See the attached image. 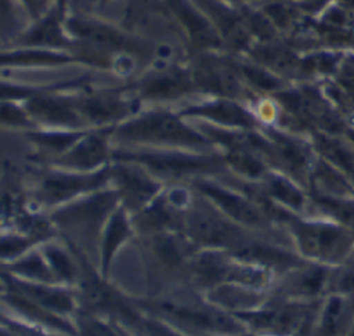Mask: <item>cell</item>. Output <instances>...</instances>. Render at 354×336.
I'll return each mask as SVG.
<instances>
[{
  "label": "cell",
  "instance_id": "484cf974",
  "mask_svg": "<svg viewBox=\"0 0 354 336\" xmlns=\"http://www.w3.org/2000/svg\"><path fill=\"white\" fill-rule=\"evenodd\" d=\"M234 55V54H232ZM235 66L245 82V84L252 90L254 94L260 95V93H272L282 90L283 83L282 79L271 72L270 69L264 68L263 65L249 59L245 55H234Z\"/></svg>",
  "mask_w": 354,
  "mask_h": 336
},
{
  "label": "cell",
  "instance_id": "60d3db41",
  "mask_svg": "<svg viewBox=\"0 0 354 336\" xmlns=\"http://www.w3.org/2000/svg\"><path fill=\"white\" fill-rule=\"evenodd\" d=\"M131 324L134 326H138V329L141 330V335L144 336H180L159 322L142 319L140 317H137Z\"/></svg>",
  "mask_w": 354,
  "mask_h": 336
},
{
  "label": "cell",
  "instance_id": "9a60e30c",
  "mask_svg": "<svg viewBox=\"0 0 354 336\" xmlns=\"http://www.w3.org/2000/svg\"><path fill=\"white\" fill-rule=\"evenodd\" d=\"M115 126L88 129L68 151L51 163L72 171H95L112 162V133Z\"/></svg>",
  "mask_w": 354,
  "mask_h": 336
},
{
  "label": "cell",
  "instance_id": "4316f807",
  "mask_svg": "<svg viewBox=\"0 0 354 336\" xmlns=\"http://www.w3.org/2000/svg\"><path fill=\"white\" fill-rule=\"evenodd\" d=\"M231 254L239 260L261 265L264 268L270 267H286L296 264V259L278 248L259 243V242H243L238 248L231 250Z\"/></svg>",
  "mask_w": 354,
  "mask_h": 336
},
{
  "label": "cell",
  "instance_id": "3957f363",
  "mask_svg": "<svg viewBox=\"0 0 354 336\" xmlns=\"http://www.w3.org/2000/svg\"><path fill=\"white\" fill-rule=\"evenodd\" d=\"M64 24L73 41L109 57L115 58L120 54H131L134 57L153 54L151 44L144 39L94 15L68 12Z\"/></svg>",
  "mask_w": 354,
  "mask_h": 336
},
{
  "label": "cell",
  "instance_id": "5bb4252c",
  "mask_svg": "<svg viewBox=\"0 0 354 336\" xmlns=\"http://www.w3.org/2000/svg\"><path fill=\"white\" fill-rule=\"evenodd\" d=\"M195 53H228L220 33L192 0H162Z\"/></svg>",
  "mask_w": 354,
  "mask_h": 336
},
{
  "label": "cell",
  "instance_id": "7bdbcfd3",
  "mask_svg": "<svg viewBox=\"0 0 354 336\" xmlns=\"http://www.w3.org/2000/svg\"><path fill=\"white\" fill-rule=\"evenodd\" d=\"M28 11L32 21H36L46 15L54 6L53 0H18Z\"/></svg>",
  "mask_w": 354,
  "mask_h": 336
},
{
  "label": "cell",
  "instance_id": "f6af8a7d",
  "mask_svg": "<svg viewBox=\"0 0 354 336\" xmlns=\"http://www.w3.org/2000/svg\"><path fill=\"white\" fill-rule=\"evenodd\" d=\"M11 328L22 336H47L43 332H39V330H35V329H30V328H25L22 325H17V324H12Z\"/></svg>",
  "mask_w": 354,
  "mask_h": 336
},
{
  "label": "cell",
  "instance_id": "681fc988",
  "mask_svg": "<svg viewBox=\"0 0 354 336\" xmlns=\"http://www.w3.org/2000/svg\"><path fill=\"white\" fill-rule=\"evenodd\" d=\"M350 137H351L353 141H354V131H350Z\"/></svg>",
  "mask_w": 354,
  "mask_h": 336
},
{
  "label": "cell",
  "instance_id": "30bf717a",
  "mask_svg": "<svg viewBox=\"0 0 354 336\" xmlns=\"http://www.w3.org/2000/svg\"><path fill=\"white\" fill-rule=\"evenodd\" d=\"M73 91L75 90L40 91L21 102H24L39 129H90L76 108Z\"/></svg>",
  "mask_w": 354,
  "mask_h": 336
},
{
  "label": "cell",
  "instance_id": "4dcf8cb0",
  "mask_svg": "<svg viewBox=\"0 0 354 336\" xmlns=\"http://www.w3.org/2000/svg\"><path fill=\"white\" fill-rule=\"evenodd\" d=\"M32 22L28 11L18 0H1V39L3 47L14 41Z\"/></svg>",
  "mask_w": 354,
  "mask_h": 336
},
{
  "label": "cell",
  "instance_id": "d6a6232c",
  "mask_svg": "<svg viewBox=\"0 0 354 336\" xmlns=\"http://www.w3.org/2000/svg\"><path fill=\"white\" fill-rule=\"evenodd\" d=\"M1 124L3 127L22 133L39 129L24 102L11 100H1Z\"/></svg>",
  "mask_w": 354,
  "mask_h": 336
},
{
  "label": "cell",
  "instance_id": "8fae6325",
  "mask_svg": "<svg viewBox=\"0 0 354 336\" xmlns=\"http://www.w3.org/2000/svg\"><path fill=\"white\" fill-rule=\"evenodd\" d=\"M188 120H202L225 129H260L261 123L245 101L207 95L199 101L189 102L177 109Z\"/></svg>",
  "mask_w": 354,
  "mask_h": 336
},
{
  "label": "cell",
  "instance_id": "7c38bea8",
  "mask_svg": "<svg viewBox=\"0 0 354 336\" xmlns=\"http://www.w3.org/2000/svg\"><path fill=\"white\" fill-rule=\"evenodd\" d=\"M192 185L199 195L242 227L260 228L268 218V214L260 205L235 187L218 184L206 177L194 180Z\"/></svg>",
  "mask_w": 354,
  "mask_h": 336
},
{
  "label": "cell",
  "instance_id": "83f0119b",
  "mask_svg": "<svg viewBox=\"0 0 354 336\" xmlns=\"http://www.w3.org/2000/svg\"><path fill=\"white\" fill-rule=\"evenodd\" d=\"M209 299L221 307L242 312L250 311L260 301V293L254 292L253 288L224 282L213 286L209 292Z\"/></svg>",
  "mask_w": 354,
  "mask_h": 336
},
{
  "label": "cell",
  "instance_id": "7402d4cb",
  "mask_svg": "<svg viewBox=\"0 0 354 336\" xmlns=\"http://www.w3.org/2000/svg\"><path fill=\"white\" fill-rule=\"evenodd\" d=\"M263 133L272 145L271 163L282 165L286 170L300 174L307 166L306 149L293 138L271 126H261Z\"/></svg>",
  "mask_w": 354,
  "mask_h": 336
},
{
  "label": "cell",
  "instance_id": "52a82bcc",
  "mask_svg": "<svg viewBox=\"0 0 354 336\" xmlns=\"http://www.w3.org/2000/svg\"><path fill=\"white\" fill-rule=\"evenodd\" d=\"M201 205L194 199L184 214L183 228L188 238L196 243L214 249H235L242 245L243 235L239 224L224 216L202 195Z\"/></svg>",
  "mask_w": 354,
  "mask_h": 336
},
{
  "label": "cell",
  "instance_id": "b9f144b4",
  "mask_svg": "<svg viewBox=\"0 0 354 336\" xmlns=\"http://www.w3.org/2000/svg\"><path fill=\"white\" fill-rule=\"evenodd\" d=\"M333 65H335V57L328 54H315V55L307 57L301 62V69L326 72V71H330Z\"/></svg>",
  "mask_w": 354,
  "mask_h": 336
},
{
  "label": "cell",
  "instance_id": "277c9868",
  "mask_svg": "<svg viewBox=\"0 0 354 336\" xmlns=\"http://www.w3.org/2000/svg\"><path fill=\"white\" fill-rule=\"evenodd\" d=\"M75 104L90 129L118 126L142 109L130 84L93 86L73 91Z\"/></svg>",
  "mask_w": 354,
  "mask_h": 336
},
{
  "label": "cell",
  "instance_id": "e0dca14e",
  "mask_svg": "<svg viewBox=\"0 0 354 336\" xmlns=\"http://www.w3.org/2000/svg\"><path fill=\"white\" fill-rule=\"evenodd\" d=\"M234 315L257 332L288 335L306 322L308 310L299 304H275L261 310L235 312Z\"/></svg>",
  "mask_w": 354,
  "mask_h": 336
},
{
  "label": "cell",
  "instance_id": "d4e9b609",
  "mask_svg": "<svg viewBox=\"0 0 354 336\" xmlns=\"http://www.w3.org/2000/svg\"><path fill=\"white\" fill-rule=\"evenodd\" d=\"M131 232L130 221L127 217V209L120 203L109 216L102 234L101 241V270L106 275L111 260L126 238Z\"/></svg>",
  "mask_w": 354,
  "mask_h": 336
},
{
  "label": "cell",
  "instance_id": "6da1fadb",
  "mask_svg": "<svg viewBox=\"0 0 354 336\" xmlns=\"http://www.w3.org/2000/svg\"><path fill=\"white\" fill-rule=\"evenodd\" d=\"M113 142L123 147L170 148L196 152H214L213 142L177 109L165 105L142 108L115 126Z\"/></svg>",
  "mask_w": 354,
  "mask_h": 336
},
{
  "label": "cell",
  "instance_id": "74e56055",
  "mask_svg": "<svg viewBox=\"0 0 354 336\" xmlns=\"http://www.w3.org/2000/svg\"><path fill=\"white\" fill-rule=\"evenodd\" d=\"M315 145L329 160H332V162L337 163L339 166L353 171V163H351L350 156L336 142H333V141H330V140H328L322 136H317Z\"/></svg>",
  "mask_w": 354,
  "mask_h": 336
},
{
  "label": "cell",
  "instance_id": "8d00e7d4",
  "mask_svg": "<svg viewBox=\"0 0 354 336\" xmlns=\"http://www.w3.org/2000/svg\"><path fill=\"white\" fill-rule=\"evenodd\" d=\"M343 301L339 297H332L325 308L324 317H322V325H321V333L322 336H335L342 318H343Z\"/></svg>",
  "mask_w": 354,
  "mask_h": 336
},
{
  "label": "cell",
  "instance_id": "603a6c76",
  "mask_svg": "<svg viewBox=\"0 0 354 336\" xmlns=\"http://www.w3.org/2000/svg\"><path fill=\"white\" fill-rule=\"evenodd\" d=\"M245 57L263 65L278 76L295 72L301 68L299 58L290 50L278 43V40L254 43L252 48L245 54Z\"/></svg>",
  "mask_w": 354,
  "mask_h": 336
},
{
  "label": "cell",
  "instance_id": "d6986e66",
  "mask_svg": "<svg viewBox=\"0 0 354 336\" xmlns=\"http://www.w3.org/2000/svg\"><path fill=\"white\" fill-rule=\"evenodd\" d=\"M77 64L71 51L40 47H11L1 51L3 69H39L61 68Z\"/></svg>",
  "mask_w": 354,
  "mask_h": 336
},
{
  "label": "cell",
  "instance_id": "ac0fdd59",
  "mask_svg": "<svg viewBox=\"0 0 354 336\" xmlns=\"http://www.w3.org/2000/svg\"><path fill=\"white\" fill-rule=\"evenodd\" d=\"M64 18L65 17L55 7H53L41 18L32 21L30 25L4 48L40 47L71 51L73 40L66 32Z\"/></svg>",
  "mask_w": 354,
  "mask_h": 336
},
{
  "label": "cell",
  "instance_id": "c3c4849f",
  "mask_svg": "<svg viewBox=\"0 0 354 336\" xmlns=\"http://www.w3.org/2000/svg\"><path fill=\"white\" fill-rule=\"evenodd\" d=\"M100 6H105V4H108V3H111L112 0H95Z\"/></svg>",
  "mask_w": 354,
  "mask_h": 336
},
{
  "label": "cell",
  "instance_id": "836d02e7",
  "mask_svg": "<svg viewBox=\"0 0 354 336\" xmlns=\"http://www.w3.org/2000/svg\"><path fill=\"white\" fill-rule=\"evenodd\" d=\"M50 268L53 270L57 281L73 282L79 278V268L73 263L72 257L58 246H46L43 250Z\"/></svg>",
  "mask_w": 354,
  "mask_h": 336
},
{
  "label": "cell",
  "instance_id": "d590c367",
  "mask_svg": "<svg viewBox=\"0 0 354 336\" xmlns=\"http://www.w3.org/2000/svg\"><path fill=\"white\" fill-rule=\"evenodd\" d=\"M325 281V270L321 267H313L297 275L292 283L290 289L301 295L318 293Z\"/></svg>",
  "mask_w": 354,
  "mask_h": 336
},
{
  "label": "cell",
  "instance_id": "ab89813d",
  "mask_svg": "<svg viewBox=\"0 0 354 336\" xmlns=\"http://www.w3.org/2000/svg\"><path fill=\"white\" fill-rule=\"evenodd\" d=\"M314 177L315 180L324 185L325 188L335 191V192H343L347 191V185L344 184V181L339 177V174H336L330 167H328L326 165L319 163L314 171Z\"/></svg>",
  "mask_w": 354,
  "mask_h": 336
},
{
  "label": "cell",
  "instance_id": "f546056e",
  "mask_svg": "<svg viewBox=\"0 0 354 336\" xmlns=\"http://www.w3.org/2000/svg\"><path fill=\"white\" fill-rule=\"evenodd\" d=\"M257 183L272 202H279L293 209H300L304 203L301 192L288 178L278 173L267 171V174Z\"/></svg>",
  "mask_w": 354,
  "mask_h": 336
},
{
  "label": "cell",
  "instance_id": "f907efd6",
  "mask_svg": "<svg viewBox=\"0 0 354 336\" xmlns=\"http://www.w3.org/2000/svg\"><path fill=\"white\" fill-rule=\"evenodd\" d=\"M350 336H354V329H353V332H351V335Z\"/></svg>",
  "mask_w": 354,
  "mask_h": 336
},
{
  "label": "cell",
  "instance_id": "2e32d148",
  "mask_svg": "<svg viewBox=\"0 0 354 336\" xmlns=\"http://www.w3.org/2000/svg\"><path fill=\"white\" fill-rule=\"evenodd\" d=\"M220 33L228 53L245 55L254 40L243 21L239 6L227 0H192Z\"/></svg>",
  "mask_w": 354,
  "mask_h": 336
},
{
  "label": "cell",
  "instance_id": "bcb514c9",
  "mask_svg": "<svg viewBox=\"0 0 354 336\" xmlns=\"http://www.w3.org/2000/svg\"><path fill=\"white\" fill-rule=\"evenodd\" d=\"M53 1H54L55 8H57L64 17H66V14L69 12V1H71V0H53Z\"/></svg>",
  "mask_w": 354,
  "mask_h": 336
},
{
  "label": "cell",
  "instance_id": "8992f818",
  "mask_svg": "<svg viewBox=\"0 0 354 336\" xmlns=\"http://www.w3.org/2000/svg\"><path fill=\"white\" fill-rule=\"evenodd\" d=\"M120 205V196L113 187H106L76 198L54 210L51 218L59 228L94 238L105 227L109 216Z\"/></svg>",
  "mask_w": 354,
  "mask_h": 336
},
{
  "label": "cell",
  "instance_id": "816d5d0a",
  "mask_svg": "<svg viewBox=\"0 0 354 336\" xmlns=\"http://www.w3.org/2000/svg\"><path fill=\"white\" fill-rule=\"evenodd\" d=\"M346 1H354V0H346Z\"/></svg>",
  "mask_w": 354,
  "mask_h": 336
},
{
  "label": "cell",
  "instance_id": "ee69618b",
  "mask_svg": "<svg viewBox=\"0 0 354 336\" xmlns=\"http://www.w3.org/2000/svg\"><path fill=\"white\" fill-rule=\"evenodd\" d=\"M337 289L342 292L354 290V265L348 267L337 279Z\"/></svg>",
  "mask_w": 354,
  "mask_h": 336
},
{
  "label": "cell",
  "instance_id": "1f68e13d",
  "mask_svg": "<svg viewBox=\"0 0 354 336\" xmlns=\"http://www.w3.org/2000/svg\"><path fill=\"white\" fill-rule=\"evenodd\" d=\"M10 271L18 277H25L26 279H35L43 283H51L57 281L46 257L40 256L39 253H29L21 260L14 261L10 264Z\"/></svg>",
  "mask_w": 354,
  "mask_h": 336
},
{
  "label": "cell",
  "instance_id": "f1b7e54d",
  "mask_svg": "<svg viewBox=\"0 0 354 336\" xmlns=\"http://www.w3.org/2000/svg\"><path fill=\"white\" fill-rule=\"evenodd\" d=\"M227 169L246 181H260L268 171V162L256 152L228 149L221 152Z\"/></svg>",
  "mask_w": 354,
  "mask_h": 336
},
{
  "label": "cell",
  "instance_id": "7dc6e473",
  "mask_svg": "<svg viewBox=\"0 0 354 336\" xmlns=\"http://www.w3.org/2000/svg\"><path fill=\"white\" fill-rule=\"evenodd\" d=\"M235 6H241V4H249V3H256L257 0H227Z\"/></svg>",
  "mask_w": 354,
  "mask_h": 336
},
{
  "label": "cell",
  "instance_id": "9c48e42d",
  "mask_svg": "<svg viewBox=\"0 0 354 336\" xmlns=\"http://www.w3.org/2000/svg\"><path fill=\"white\" fill-rule=\"evenodd\" d=\"M151 308L160 314L169 322L183 326L189 332H213V333H238L241 325L238 318L230 317L227 312L205 306L191 304L173 300L155 301Z\"/></svg>",
  "mask_w": 354,
  "mask_h": 336
},
{
  "label": "cell",
  "instance_id": "7a4b0ae2",
  "mask_svg": "<svg viewBox=\"0 0 354 336\" xmlns=\"http://www.w3.org/2000/svg\"><path fill=\"white\" fill-rule=\"evenodd\" d=\"M113 159L137 162L160 183L178 181L185 177L196 180L227 169L221 153L170 148L119 147L112 152Z\"/></svg>",
  "mask_w": 354,
  "mask_h": 336
},
{
  "label": "cell",
  "instance_id": "f5cc1de1",
  "mask_svg": "<svg viewBox=\"0 0 354 336\" xmlns=\"http://www.w3.org/2000/svg\"><path fill=\"white\" fill-rule=\"evenodd\" d=\"M353 176H354V171H353Z\"/></svg>",
  "mask_w": 354,
  "mask_h": 336
},
{
  "label": "cell",
  "instance_id": "44dd1931",
  "mask_svg": "<svg viewBox=\"0 0 354 336\" xmlns=\"http://www.w3.org/2000/svg\"><path fill=\"white\" fill-rule=\"evenodd\" d=\"M4 279L8 281L7 283L12 293L33 301L47 311L54 314H68L75 308L73 299L68 292L51 288L48 283L40 285L32 281H21L11 278V275H4Z\"/></svg>",
  "mask_w": 354,
  "mask_h": 336
},
{
  "label": "cell",
  "instance_id": "4fadbf2b",
  "mask_svg": "<svg viewBox=\"0 0 354 336\" xmlns=\"http://www.w3.org/2000/svg\"><path fill=\"white\" fill-rule=\"evenodd\" d=\"M111 184L120 196V203L133 212L142 210L163 189L162 183L144 166L133 160L111 162Z\"/></svg>",
  "mask_w": 354,
  "mask_h": 336
},
{
  "label": "cell",
  "instance_id": "f35d334b",
  "mask_svg": "<svg viewBox=\"0 0 354 336\" xmlns=\"http://www.w3.org/2000/svg\"><path fill=\"white\" fill-rule=\"evenodd\" d=\"M318 205L328 213L333 214L342 223L354 227V206L347 203L330 199V198H319Z\"/></svg>",
  "mask_w": 354,
  "mask_h": 336
},
{
  "label": "cell",
  "instance_id": "ba28073f",
  "mask_svg": "<svg viewBox=\"0 0 354 336\" xmlns=\"http://www.w3.org/2000/svg\"><path fill=\"white\" fill-rule=\"evenodd\" d=\"M111 184V163L95 171H72L53 169L43 174L35 198L44 206L68 203L90 192L106 188Z\"/></svg>",
  "mask_w": 354,
  "mask_h": 336
},
{
  "label": "cell",
  "instance_id": "ffe728a7",
  "mask_svg": "<svg viewBox=\"0 0 354 336\" xmlns=\"http://www.w3.org/2000/svg\"><path fill=\"white\" fill-rule=\"evenodd\" d=\"M293 231L300 249L313 257L328 259L336 256L346 242L343 231L330 225L295 223Z\"/></svg>",
  "mask_w": 354,
  "mask_h": 336
},
{
  "label": "cell",
  "instance_id": "5b68a950",
  "mask_svg": "<svg viewBox=\"0 0 354 336\" xmlns=\"http://www.w3.org/2000/svg\"><path fill=\"white\" fill-rule=\"evenodd\" d=\"M142 105H166L199 94L188 62L153 59V64L130 83Z\"/></svg>",
  "mask_w": 354,
  "mask_h": 336
},
{
  "label": "cell",
  "instance_id": "cb8c5ba5",
  "mask_svg": "<svg viewBox=\"0 0 354 336\" xmlns=\"http://www.w3.org/2000/svg\"><path fill=\"white\" fill-rule=\"evenodd\" d=\"M86 130H64V129H33L24 131V137L35 145L41 153L50 155L51 162L68 151Z\"/></svg>",
  "mask_w": 354,
  "mask_h": 336
},
{
  "label": "cell",
  "instance_id": "e575fe53",
  "mask_svg": "<svg viewBox=\"0 0 354 336\" xmlns=\"http://www.w3.org/2000/svg\"><path fill=\"white\" fill-rule=\"evenodd\" d=\"M76 324L80 336H124L119 329L106 325L90 312L79 311Z\"/></svg>",
  "mask_w": 354,
  "mask_h": 336
}]
</instances>
